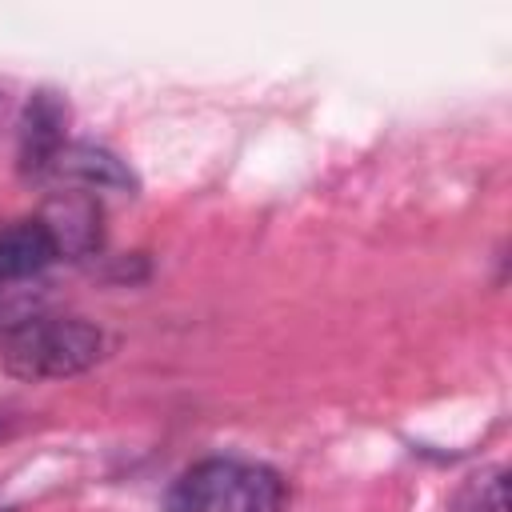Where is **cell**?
<instances>
[{"label": "cell", "mask_w": 512, "mask_h": 512, "mask_svg": "<svg viewBox=\"0 0 512 512\" xmlns=\"http://www.w3.org/2000/svg\"><path fill=\"white\" fill-rule=\"evenodd\" d=\"M104 356V332L80 316H32L4 336V368L20 380H60Z\"/></svg>", "instance_id": "cell-1"}, {"label": "cell", "mask_w": 512, "mask_h": 512, "mask_svg": "<svg viewBox=\"0 0 512 512\" xmlns=\"http://www.w3.org/2000/svg\"><path fill=\"white\" fill-rule=\"evenodd\" d=\"M276 472L240 460H200L168 492V512H280Z\"/></svg>", "instance_id": "cell-2"}, {"label": "cell", "mask_w": 512, "mask_h": 512, "mask_svg": "<svg viewBox=\"0 0 512 512\" xmlns=\"http://www.w3.org/2000/svg\"><path fill=\"white\" fill-rule=\"evenodd\" d=\"M32 180L40 184H56V188H76V192H132L136 176L132 168L96 144H60L36 172Z\"/></svg>", "instance_id": "cell-3"}, {"label": "cell", "mask_w": 512, "mask_h": 512, "mask_svg": "<svg viewBox=\"0 0 512 512\" xmlns=\"http://www.w3.org/2000/svg\"><path fill=\"white\" fill-rule=\"evenodd\" d=\"M40 220L52 232L60 256L80 260V256H92L100 248V204H96L92 192L64 188L60 196L48 200V208L40 212Z\"/></svg>", "instance_id": "cell-4"}, {"label": "cell", "mask_w": 512, "mask_h": 512, "mask_svg": "<svg viewBox=\"0 0 512 512\" xmlns=\"http://www.w3.org/2000/svg\"><path fill=\"white\" fill-rule=\"evenodd\" d=\"M56 256H60V252H56V240H52V232L44 228L40 216L16 220L12 228L0 232V288L20 284V280L44 272Z\"/></svg>", "instance_id": "cell-5"}, {"label": "cell", "mask_w": 512, "mask_h": 512, "mask_svg": "<svg viewBox=\"0 0 512 512\" xmlns=\"http://www.w3.org/2000/svg\"><path fill=\"white\" fill-rule=\"evenodd\" d=\"M68 104L56 92H36L20 116V168L32 176L60 144H64Z\"/></svg>", "instance_id": "cell-6"}, {"label": "cell", "mask_w": 512, "mask_h": 512, "mask_svg": "<svg viewBox=\"0 0 512 512\" xmlns=\"http://www.w3.org/2000/svg\"><path fill=\"white\" fill-rule=\"evenodd\" d=\"M452 512H508L504 504V468H488L468 476V484L456 492Z\"/></svg>", "instance_id": "cell-7"}, {"label": "cell", "mask_w": 512, "mask_h": 512, "mask_svg": "<svg viewBox=\"0 0 512 512\" xmlns=\"http://www.w3.org/2000/svg\"><path fill=\"white\" fill-rule=\"evenodd\" d=\"M24 320H32L28 300L16 292V284L0 288V328H16V324H24Z\"/></svg>", "instance_id": "cell-8"}, {"label": "cell", "mask_w": 512, "mask_h": 512, "mask_svg": "<svg viewBox=\"0 0 512 512\" xmlns=\"http://www.w3.org/2000/svg\"><path fill=\"white\" fill-rule=\"evenodd\" d=\"M0 104H4V96H0Z\"/></svg>", "instance_id": "cell-9"}]
</instances>
